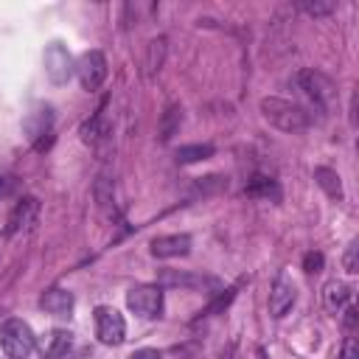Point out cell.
Instances as JSON below:
<instances>
[{"label": "cell", "instance_id": "9", "mask_svg": "<svg viewBox=\"0 0 359 359\" xmlns=\"http://www.w3.org/2000/svg\"><path fill=\"white\" fill-rule=\"evenodd\" d=\"M191 252V238L185 233H174V236H157L151 241V255L154 258H180Z\"/></svg>", "mask_w": 359, "mask_h": 359}, {"label": "cell", "instance_id": "15", "mask_svg": "<svg viewBox=\"0 0 359 359\" xmlns=\"http://www.w3.org/2000/svg\"><path fill=\"white\" fill-rule=\"evenodd\" d=\"M314 180H317V185H320L331 199H342V182H339V174H337L334 168L317 165V168H314Z\"/></svg>", "mask_w": 359, "mask_h": 359}, {"label": "cell", "instance_id": "19", "mask_svg": "<svg viewBox=\"0 0 359 359\" xmlns=\"http://www.w3.org/2000/svg\"><path fill=\"white\" fill-rule=\"evenodd\" d=\"M163 53H165V39H151V42H149V62H146V70H149V73L160 67Z\"/></svg>", "mask_w": 359, "mask_h": 359}, {"label": "cell", "instance_id": "5", "mask_svg": "<svg viewBox=\"0 0 359 359\" xmlns=\"http://www.w3.org/2000/svg\"><path fill=\"white\" fill-rule=\"evenodd\" d=\"M95 334L104 345H121L123 337H126L123 314L112 306H98L95 309Z\"/></svg>", "mask_w": 359, "mask_h": 359}, {"label": "cell", "instance_id": "22", "mask_svg": "<svg viewBox=\"0 0 359 359\" xmlns=\"http://www.w3.org/2000/svg\"><path fill=\"white\" fill-rule=\"evenodd\" d=\"M323 264H325L323 252H306V255H303V269H306V272H320Z\"/></svg>", "mask_w": 359, "mask_h": 359}, {"label": "cell", "instance_id": "13", "mask_svg": "<svg viewBox=\"0 0 359 359\" xmlns=\"http://www.w3.org/2000/svg\"><path fill=\"white\" fill-rule=\"evenodd\" d=\"M348 300H351V286H348V283H342V280H328V283L323 286V303H325L328 311L337 314Z\"/></svg>", "mask_w": 359, "mask_h": 359}, {"label": "cell", "instance_id": "12", "mask_svg": "<svg viewBox=\"0 0 359 359\" xmlns=\"http://www.w3.org/2000/svg\"><path fill=\"white\" fill-rule=\"evenodd\" d=\"M39 306H42L48 314H53V317H70V311H73V294H70L67 289L53 286V289H48V292L39 297Z\"/></svg>", "mask_w": 359, "mask_h": 359}, {"label": "cell", "instance_id": "2", "mask_svg": "<svg viewBox=\"0 0 359 359\" xmlns=\"http://www.w3.org/2000/svg\"><path fill=\"white\" fill-rule=\"evenodd\" d=\"M294 84H297V90L317 107V109H331L334 107V101H337V87H334V81L325 76V73H320V70H300L297 76H294Z\"/></svg>", "mask_w": 359, "mask_h": 359}, {"label": "cell", "instance_id": "3", "mask_svg": "<svg viewBox=\"0 0 359 359\" xmlns=\"http://www.w3.org/2000/svg\"><path fill=\"white\" fill-rule=\"evenodd\" d=\"M0 348L6 351L8 359H25L36 348V337L25 320L11 317L0 325Z\"/></svg>", "mask_w": 359, "mask_h": 359}, {"label": "cell", "instance_id": "7", "mask_svg": "<svg viewBox=\"0 0 359 359\" xmlns=\"http://www.w3.org/2000/svg\"><path fill=\"white\" fill-rule=\"evenodd\" d=\"M76 70V62L73 56L67 53V48L62 42H50L45 48V73L53 84H65Z\"/></svg>", "mask_w": 359, "mask_h": 359}, {"label": "cell", "instance_id": "4", "mask_svg": "<svg viewBox=\"0 0 359 359\" xmlns=\"http://www.w3.org/2000/svg\"><path fill=\"white\" fill-rule=\"evenodd\" d=\"M126 306H129V311H135L137 317H146V320L160 317V311H163V289H160V283H157V286H154V283L132 286V289L126 292Z\"/></svg>", "mask_w": 359, "mask_h": 359}, {"label": "cell", "instance_id": "8", "mask_svg": "<svg viewBox=\"0 0 359 359\" xmlns=\"http://www.w3.org/2000/svg\"><path fill=\"white\" fill-rule=\"evenodd\" d=\"M36 216H39V202H36L34 196L20 199V202L14 205V210H11V216H8V227H6V233H8V236H17V233L31 230L34 222H36Z\"/></svg>", "mask_w": 359, "mask_h": 359}, {"label": "cell", "instance_id": "17", "mask_svg": "<svg viewBox=\"0 0 359 359\" xmlns=\"http://www.w3.org/2000/svg\"><path fill=\"white\" fill-rule=\"evenodd\" d=\"M208 157H213L210 143H194V146H180L177 149V163H196V160H208Z\"/></svg>", "mask_w": 359, "mask_h": 359}, {"label": "cell", "instance_id": "16", "mask_svg": "<svg viewBox=\"0 0 359 359\" xmlns=\"http://www.w3.org/2000/svg\"><path fill=\"white\" fill-rule=\"evenodd\" d=\"M50 123H53V115H50V109L45 107V109H36L34 115L25 118V132H28L31 140H36V137H42V135L50 132Z\"/></svg>", "mask_w": 359, "mask_h": 359}, {"label": "cell", "instance_id": "18", "mask_svg": "<svg viewBox=\"0 0 359 359\" xmlns=\"http://www.w3.org/2000/svg\"><path fill=\"white\" fill-rule=\"evenodd\" d=\"M247 194L250 196H264V199H278L280 194H278V185L269 180V177H252V182L247 185Z\"/></svg>", "mask_w": 359, "mask_h": 359}, {"label": "cell", "instance_id": "1", "mask_svg": "<svg viewBox=\"0 0 359 359\" xmlns=\"http://www.w3.org/2000/svg\"><path fill=\"white\" fill-rule=\"evenodd\" d=\"M261 115L280 132H303L311 126V112L286 98H261Z\"/></svg>", "mask_w": 359, "mask_h": 359}, {"label": "cell", "instance_id": "25", "mask_svg": "<svg viewBox=\"0 0 359 359\" xmlns=\"http://www.w3.org/2000/svg\"><path fill=\"white\" fill-rule=\"evenodd\" d=\"M126 359H163V356H160V351H154V348H140V351L129 353Z\"/></svg>", "mask_w": 359, "mask_h": 359}, {"label": "cell", "instance_id": "10", "mask_svg": "<svg viewBox=\"0 0 359 359\" xmlns=\"http://www.w3.org/2000/svg\"><path fill=\"white\" fill-rule=\"evenodd\" d=\"M292 306H294V286H292V280L275 278V283L269 289V314L280 320Z\"/></svg>", "mask_w": 359, "mask_h": 359}, {"label": "cell", "instance_id": "20", "mask_svg": "<svg viewBox=\"0 0 359 359\" xmlns=\"http://www.w3.org/2000/svg\"><path fill=\"white\" fill-rule=\"evenodd\" d=\"M160 280H163V283H168V286H196V283H199V278L177 275V272H171V269H165V272L160 275Z\"/></svg>", "mask_w": 359, "mask_h": 359}, {"label": "cell", "instance_id": "23", "mask_svg": "<svg viewBox=\"0 0 359 359\" xmlns=\"http://www.w3.org/2000/svg\"><path fill=\"white\" fill-rule=\"evenodd\" d=\"M339 359H359V345H356V339H353V337H348V339H345Z\"/></svg>", "mask_w": 359, "mask_h": 359}, {"label": "cell", "instance_id": "21", "mask_svg": "<svg viewBox=\"0 0 359 359\" xmlns=\"http://www.w3.org/2000/svg\"><path fill=\"white\" fill-rule=\"evenodd\" d=\"M356 252H359V244L351 241L348 250H345V255H342V266H345V272H351V275L359 272V258H356Z\"/></svg>", "mask_w": 359, "mask_h": 359}, {"label": "cell", "instance_id": "6", "mask_svg": "<svg viewBox=\"0 0 359 359\" xmlns=\"http://www.w3.org/2000/svg\"><path fill=\"white\" fill-rule=\"evenodd\" d=\"M76 76L84 90H98L101 81L107 79V59L101 50H84L76 62Z\"/></svg>", "mask_w": 359, "mask_h": 359}, {"label": "cell", "instance_id": "24", "mask_svg": "<svg viewBox=\"0 0 359 359\" xmlns=\"http://www.w3.org/2000/svg\"><path fill=\"white\" fill-rule=\"evenodd\" d=\"M334 8V3H303V11H309V14H328Z\"/></svg>", "mask_w": 359, "mask_h": 359}, {"label": "cell", "instance_id": "14", "mask_svg": "<svg viewBox=\"0 0 359 359\" xmlns=\"http://www.w3.org/2000/svg\"><path fill=\"white\" fill-rule=\"evenodd\" d=\"M79 135H81V140H84V143H90V146H98V143H101V140L109 135V126H107L104 115H101V112H95L90 121H84V123H81Z\"/></svg>", "mask_w": 359, "mask_h": 359}, {"label": "cell", "instance_id": "11", "mask_svg": "<svg viewBox=\"0 0 359 359\" xmlns=\"http://www.w3.org/2000/svg\"><path fill=\"white\" fill-rule=\"evenodd\" d=\"M73 348V334L65 328H53L39 339V353L45 359H62Z\"/></svg>", "mask_w": 359, "mask_h": 359}]
</instances>
